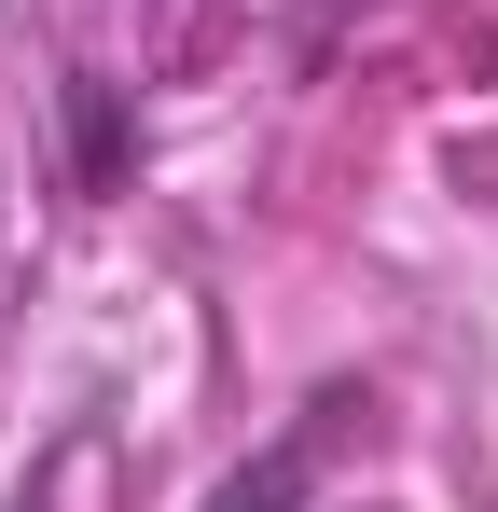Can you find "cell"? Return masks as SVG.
Returning a JSON list of instances; mask_svg holds the SVG:
<instances>
[{"label":"cell","instance_id":"1","mask_svg":"<svg viewBox=\"0 0 498 512\" xmlns=\"http://www.w3.org/2000/svg\"><path fill=\"white\" fill-rule=\"evenodd\" d=\"M305 485H319V429H291V443H263L236 485H208V512H305Z\"/></svg>","mask_w":498,"mask_h":512},{"label":"cell","instance_id":"2","mask_svg":"<svg viewBox=\"0 0 498 512\" xmlns=\"http://www.w3.org/2000/svg\"><path fill=\"white\" fill-rule=\"evenodd\" d=\"M125 167V111H111V84H83V180Z\"/></svg>","mask_w":498,"mask_h":512}]
</instances>
